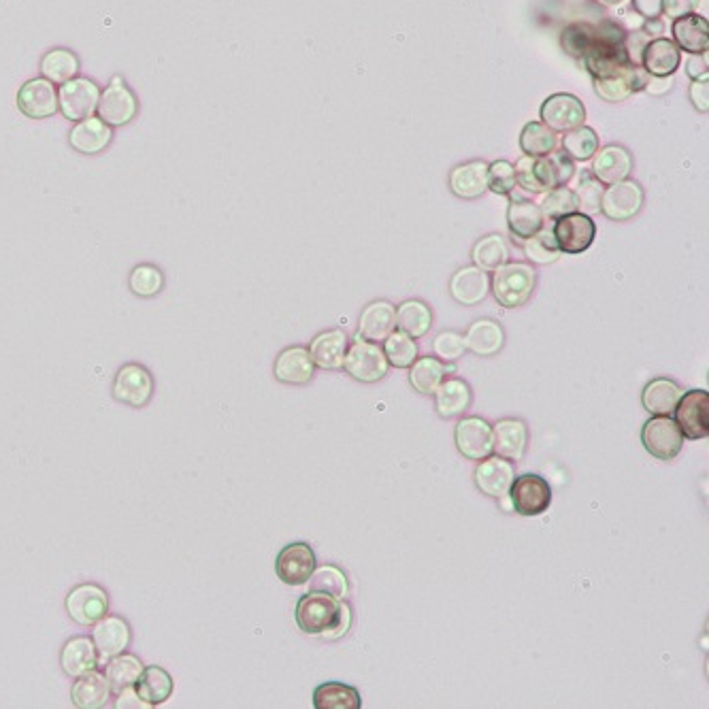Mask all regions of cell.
I'll return each instance as SVG.
<instances>
[{
  "mask_svg": "<svg viewBox=\"0 0 709 709\" xmlns=\"http://www.w3.org/2000/svg\"><path fill=\"white\" fill-rule=\"evenodd\" d=\"M296 624L305 635L341 639L352 629V607L345 599H335L326 592L309 590L296 603Z\"/></svg>",
  "mask_w": 709,
  "mask_h": 709,
  "instance_id": "cell-1",
  "label": "cell"
},
{
  "mask_svg": "<svg viewBox=\"0 0 709 709\" xmlns=\"http://www.w3.org/2000/svg\"><path fill=\"white\" fill-rule=\"evenodd\" d=\"M516 184L531 194H546L554 188L567 186L575 175V164L565 152H550L548 156H522L516 164Z\"/></svg>",
  "mask_w": 709,
  "mask_h": 709,
  "instance_id": "cell-2",
  "label": "cell"
},
{
  "mask_svg": "<svg viewBox=\"0 0 709 709\" xmlns=\"http://www.w3.org/2000/svg\"><path fill=\"white\" fill-rule=\"evenodd\" d=\"M582 60L595 79L618 75L633 64L629 60V52H626V32L616 22L599 24L595 41H592Z\"/></svg>",
  "mask_w": 709,
  "mask_h": 709,
  "instance_id": "cell-3",
  "label": "cell"
},
{
  "mask_svg": "<svg viewBox=\"0 0 709 709\" xmlns=\"http://www.w3.org/2000/svg\"><path fill=\"white\" fill-rule=\"evenodd\" d=\"M535 286L537 271L531 262H505L490 277V292L505 309L522 307L533 296Z\"/></svg>",
  "mask_w": 709,
  "mask_h": 709,
  "instance_id": "cell-4",
  "label": "cell"
},
{
  "mask_svg": "<svg viewBox=\"0 0 709 709\" xmlns=\"http://www.w3.org/2000/svg\"><path fill=\"white\" fill-rule=\"evenodd\" d=\"M343 369L360 384H375L382 382L388 375L390 362L382 345L356 337V341L348 348V354H345Z\"/></svg>",
  "mask_w": 709,
  "mask_h": 709,
  "instance_id": "cell-5",
  "label": "cell"
},
{
  "mask_svg": "<svg viewBox=\"0 0 709 709\" xmlns=\"http://www.w3.org/2000/svg\"><path fill=\"white\" fill-rule=\"evenodd\" d=\"M509 501L518 516L531 518L546 514L552 505V486L537 473L516 475L509 488Z\"/></svg>",
  "mask_w": 709,
  "mask_h": 709,
  "instance_id": "cell-6",
  "label": "cell"
},
{
  "mask_svg": "<svg viewBox=\"0 0 709 709\" xmlns=\"http://www.w3.org/2000/svg\"><path fill=\"white\" fill-rule=\"evenodd\" d=\"M98 98H101V88L94 79L73 77L58 88V111L71 122L86 120L96 113Z\"/></svg>",
  "mask_w": 709,
  "mask_h": 709,
  "instance_id": "cell-7",
  "label": "cell"
},
{
  "mask_svg": "<svg viewBox=\"0 0 709 709\" xmlns=\"http://www.w3.org/2000/svg\"><path fill=\"white\" fill-rule=\"evenodd\" d=\"M641 443L658 460H673L684 448V435L671 416H652L641 428Z\"/></svg>",
  "mask_w": 709,
  "mask_h": 709,
  "instance_id": "cell-8",
  "label": "cell"
},
{
  "mask_svg": "<svg viewBox=\"0 0 709 709\" xmlns=\"http://www.w3.org/2000/svg\"><path fill=\"white\" fill-rule=\"evenodd\" d=\"M111 392L115 401L143 409L154 397V377L139 362H128L115 373Z\"/></svg>",
  "mask_w": 709,
  "mask_h": 709,
  "instance_id": "cell-9",
  "label": "cell"
},
{
  "mask_svg": "<svg viewBox=\"0 0 709 709\" xmlns=\"http://www.w3.org/2000/svg\"><path fill=\"white\" fill-rule=\"evenodd\" d=\"M96 113L111 128H120L137 118L139 101L135 92L124 84L122 77H113L109 88L101 92V98H98Z\"/></svg>",
  "mask_w": 709,
  "mask_h": 709,
  "instance_id": "cell-10",
  "label": "cell"
},
{
  "mask_svg": "<svg viewBox=\"0 0 709 709\" xmlns=\"http://www.w3.org/2000/svg\"><path fill=\"white\" fill-rule=\"evenodd\" d=\"M554 239L560 254H582L597 239V224L582 211L567 213V216L554 220Z\"/></svg>",
  "mask_w": 709,
  "mask_h": 709,
  "instance_id": "cell-11",
  "label": "cell"
},
{
  "mask_svg": "<svg viewBox=\"0 0 709 709\" xmlns=\"http://www.w3.org/2000/svg\"><path fill=\"white\" fill-rule=\"evenodd\" d=\"M64 607H67V614L73 622L92 626L109 614V595L103 586L84 582L69 592L67 599H64Z\"/></svg>",
  "mask_w": 709,
  "mask_h": 709,
  "instance_id": "cell-12",
  "label": "cell"
},
{
  "mask_svg": "<svg viewBox=\"0 0 709 709\" xmlns=\"http://www.w3.org/2000/svg\"><path fill=\"white\" fill-rule=\"evenodd\" d=\"M643 201H646V194L637 181L624 179L603 190L601 213L614 222H629L641 211Z\"/></svg>",
  "mask_w": 709,
  "mask_h": 709,
  "instance_id": "cell-13",
  "label": "cell"
},
{
  "mask_svg": "<svg viewBox=\"0 0 709 709\" xmlns=\"http://www.w3.org/2000/svg\"><path fill=\"white\" fill-rule=\"evenodd\" d=\"M673 414L686 439L699 441L709 435V394L705 390L684 392Z\"/></svg>",
  "mask_w": 709,
  "mask_h": 709,
  "instance_id": "cell-14",
  "label": "cell"
},
{
  "mask_svg": "<svg viewBox=\"0 0 709 709\" xmlns=\"http://www.w3.org/2000/svg\"><path fill=\"white\" fill-rule=\"evenodd\" d=\"M541 122L552 128L554 133H569L577 126H584L586 107L573 94H552L541 105Z\"/></svg>",
  "mask_w": 709,
  "mask_h": 709,
  "instance_id": "cell-15",
  "label": "cell"
},
{
  "mask_svg": "<svg viewBox=\"0 0 709 709\" xmlns=\"http://www.w3.org/2000/svg\"><path fill=\"white\" fill-rule=\"evenodd\" d=\"M516 477V463L505 460L501 456H488L484 460H477V467L473 471V480L477 490L490 499H503L509 494L511 482Z\"/></svg>",
  "mask_w": 709,
  "mask_h": 709,
  "instance_id": "cell-16",
  "label": "cell"
},
{
  "mask_svg": "<svg viewBox=\"0 0 709 709\" xmlns=\"http://www.w3.org/2000/svg\"><path fill=\"white\" fill-rule=\"evenodd\" d=\"M316 569V552L305 541H296L277 554L275 573L288 586H303Z\"/></svg>",
  "mask_w": 709,
  "mask_h": 709,
  "instance_id": "cell-17",
  "label": "cell"
},
{
  "mask_svg": "<svg viewBox=\"0 0 709 709\" xmlns=\"http://www.w3.org/2000/svg\"><path fill=\"white\" fill-rule=\"evenodd\" d=\"M456 450L467 460H484L492 452V424L480 416H467L454 428Z\"/></svg>",
  "mask_w": 709,
  "mask_h": 709,
  "instance_id": "cell-18",
  "label": "cell"
},
{
  "mask_svg": "<svg viewBox=\"0 0 709 709\" xmlns=\"http://www.w3.org/2000/svg\"><path fill=\"white\" fill-rule=\"evenodd\" d=\"M15 101H18V109L30 120H47L58 113V90L45 77L28 79Z\"/></svg>",
  "mask_w": 709,
  "mask_h": 709,
  "instance_id": "cell-19",
  "label": "cell"
},
{
  "mask_svg": "<svg viewBox=\"0 0 709 709\" xmlns=\"http://www.w3.org/2000/svg\"><path fill=\"white\" fill-rule=\"evenodd\" d=\"M92 641L101 656V663L109 661L111 656H118L130 648L133 631L122 616L107 614L92 624Z\"/></svg>",
  "mask_w": 709,
  "mask_h": 709,
  "instance_id": "cell-20",
  "label": "cell"
},
{
  "mask_svg": "<svg viewBox=\"0 0 709 709\" xmlns=\"http://www.w3.org/2000/svg\"><path fill=\"white\" fill-rule=\"evenodd\" d=\"M529 448V426L520 418H503L492 424V452L518 463Z\"/></svg>",
  "mask_w": 709,
  "mask_h": 709,
  "instance_id": "cell-21",
  "label": "cell"
},
{
  "mask_svg": "<svg viewBox=\"0 0 709 709\" xmlns=\"http://www.w3.org/2000/svg\"><path fill=\"white\" fill-rule=\"evenodd\" d=\"M273 373L277 382L290 386H305L311 382L313 375H316V365H313L307 348H303V345H292V348L279 352V356L275 358Z\"/></svg>",
  "mask_w": 709,
  "mask_h": 709,
  "instance_id": "cell-22",
  "label": "cell"
},
{
  "mask_svg": "<svg viewBox=\"0 0 709 709\" xmlns=\"http://www.w3.org/2000/svg\"><path fill=\"white\" fill-rule=\"evenodd\" d=\"M592 175L603 186H614L633 173V154L622 145H607L592 156Z\"/></svg>",
  "mask_w": 709,
  "mask_h": 709,
  "instance_id": "cell-23",
  "label": "cell"
},
{
  "mask_svg": "<svg viewBox=\"0 0 709 709\" xmlns=\"http://www.w3.org/2000/svg\"><path fill=\"white\" fill-rule=\"evenodd\" d=\"M60 667L71 680L101 667V656H98L92 637L77 635L64 643L60 650Z\"/></svg>",
  "mask_w": 709,
  "mask_h": 709,
  "instance_id": "cell-24",
  "label": "cell"
},
{
  "mask_svg": "<svg viewBox=\"0 0 709 709\" xmlns=\"http://www.w3.org/2000/svg\"><path fill=\"white\" fill-rule=\"evenodd\" d=\"M350 339L341 328H331V331H324L320 335L313 337L309 343V356L313 360V365L324 371H337L343 369L345 354H348Z\"/></svg>",
  "mask_w": 709,
  "mask_h": 709,
  "instance_id": "cell-25",
  "label": "cell"
},
{
  "mask_svg": "<svg viewBox=\"0 0 709 709\" xmlns=\"http://www.w3.org/2000/svg\"><path fill=\"white\" fill-rule=\"evenodd\" d=\"M113 139V128L105 124L98 115H90L86 120L75 122L69 133V143L77 154L96 156L105 152Z\"/></svg>",
  "mask_w": 709,
  "mask_h": 709,
  "instance_id": "cell-26",
  "label": "cell"
},
{
  "mask_svg": "<svg viewBox=\"0 0 709 709\" xmlns=\"http://www.w3.org/2000/svg\"><path fill=\"white\" fill-rule=\"evenodd\" d=\"M452 299L463 307H475L490 294V277L486 271L473 267L458 269L450 279Z\"/></svg>",
  "mask_w": 709,
  "mask_h": 709,
  "instance_id": "cell-27",
  "label": "cell"
},
{
  "mask_svg": "<svg viewBox=\"0 0 709 709\" xmlns=\"http://www.w3.org/2000/svg\"><path fill=\"white\" fill-rule=\"evenodd\" d=\"M397 328V307L390 301H373L360 313L358 337L382 343Z\"/></svg>",
  "mask_w": 709,
  "mask_h": 709,
  "instance_id": "cell-28",
  "label": "cell"
},
{
  "mask_svg": "<svg viewBox=\"0 0 709 709\" xmlns=\"http://www.w3.org/2000/svg\"><path fill=\"white\" fill-rule=\"evenodd\" d=\"M450 190L458 199L473 201L488 190V164L484 160L463 162L450 173Z\"/></svg>",
  "mask_w": 709,
  "mask_h": 709,
  "instance_id": "cell-29",
  "label": "cell"
},
{
  "mask_svg": "<svg viewBox=\"0 0 709 709\" xmlns=\"http://www.w3.org/2000/svg\"><path fill=\"white\" fill-rule=\"evenodd\" d=\"M133 690L147 707H156L167 703L173 697L175 680L167 669H162L158 665L143 667L137 682L133 684Z\"/></svg>",
  "mask_w": 709,
  "mask_h": 709,
  "instance_id": "cell-30",
  "label": "cell"
},
{
  "mask_svg": "<svg viewBox=\"0 0 709 709\" xmlns=\"http://www.w3.org/2000/svg\"><path fill=\"white\" fill-rule=\"evenodd\" d=\"M684 394L682 386L669 377H654L641 392V405L650 416H671Z\"/></svg>",
  "mask_w": 709,
  "mask_h": 709,
  "instance_id": "cell-31",
  "label": "cell"
},
{
  "mask_svg": "<svg viewBox=\"0 0 709 709\" xmlns=\"http://www.w3.org/2000/svg\"><path fill=\"white\" fill-rule=\"evenodd\" d=\"M111 684L98 669L79 675L71 688V701L79 709H101L111 699Z\"/></svg>",
  "mask_w": 709,
  "mask_h": 709,
  "instance_id": "cell-32",
  "label": "cell"
},
{
  "mask_svg": "<svg viewBox=\"0 0 709 709\" xmlns=\"http://www.w3.org/2000/svg\"><path fill=\"white\" fill-rule=\"evenodd\" d=\"M471 401H473V392L465 379H460V377L443 379L439 388L435 390L437 414L445 420L463 416L465 411L471 407Z\"/></svg>",
  "mask_w": 709,
  "mask_h": 709,
  "instance_id": "cell-33",
  "label": "cell"
},
{
  "mask_svg": "<svg viewBox=\"0 0 709 709\" xmlns=\"http://www.w3.org/2000/svg\"><path fill=\"white\" fill-rule=\"evenodd\" d=\"M673 43L688 54H707L709 47V24L705 15L688 13L673 20Z\"/></svg>",
  "mask_w": 709,
  "mask_h": 709,
  "instance_id": "cell-34",
  "label": "cell"
},
{
  "mask_svg": "<svg viewBox=\"0 0 709 709\" xmlns=\"http://www.w3.org/2000/svg\"><path fill=\"white\" fill-rule=\"evenodd\" d=\"M682 54L680 47L671 39L648 41L641 52V64L652 77H667L680 69Z\"/></svg>",
  "mask_w": 709,
  "mask_h": 709,
  "instance_id": "cell-35",
  "label": "cell"
},
{
  "mask_svg": "<svg viewBox=\"0 0 709 709\" xmlns=\"http://www.w3.org/2000/svg\"><path fill=\"white\" fill-rule=\"evenodd\" d=\"M467 350L480 358L497 356L505 345V331L497 320H475L465 335Z\"/></svg>",
  "mask_w": 709,
  "mask_h": 709,
  "instance_id": "cell-36",
  "label": "cell"
},
{
  "mask_svg": "<svg viewBox=\"0 0 709 709\" xmlns=\"http://www.w3.org/2000/svg\"><path fill=\"white\" fill-rule=\"evenodd\" d=\"M546 224V218L539 209L537 203L533 201H511L507 209V228L509 235L514 237V241L524 243L526 239H531L537 235L539 230Z\"/></svg>",
  "mask_w": 709,
  "mask_h": 709,
  "instance_id": "cell-37",
  "label": "cell"
},
{
  "mask_svg": "<svg viewBox=\"0 0 709 709\" xmlns=\"http://www.w3.org/2000/svg\"><path fill=\"white\" fill-rule=\"evenodd\" d=\"M433 326V311L424 301L409 299L397 307V328L411 339H422Z\"/></svg>",
  "mask_w": 709,
  "mask_h": 709,
  "instance_id": "cell-38",
  "label": "cell"
},
{
  "mask_svg": "<svg viewBox=\"0 0 709 709\" xmlns=\"http://www.w3.org/2000/svg\"><path fill=\"white\" fill-rule=\"evenodd\" d=\"M448 371L450 369L445 367V362H441L439 358H416L414 365L409 367V384L418 394L431 397L445 379V375H448Z\"/></svg>",
  "mask_w": 709,
  "mask_h": 709,
  "instance_id": "cell-39",
  "label": "cell"
},
{
  "mask_svg": "<svg viewBox=\"0 0 709 709\" xmlns=\"http://www.w3.org/2000/svg\"><path fill=\"white\" fill-rule=\"evenodd\" d=\"M316 709H360L362 699L354 686L343 682H324L313 692Z\"/></svg>",
  "mask_w": 709,
  "mask_h": 709,
  "instance_id": "cell-40",
  "label": "cell"
},
{
  "mask_svg": "<svg viewBox=\"0 0 709 709\" xmlns=\"http://www.w3.org/2000/svg\"><path fill=\"white\" fill-rule=\"evenodd\" d=\"M79 73V58L67 47H54L41 58V77L54 86L64 84Z\"/></svg>",
  "mask_w": 709,
  "mask_h": 709,
  "instance_id": "cell-41",
  "label": "cell"
},
{
  "mask_svg": "<svg viewBox=\"0 0 709 709\" xmlns=\"http://www.w3.org/2000/svg\"><path fill=\"white\" fill-rule=\"evenodd\" d=\"M141 671H143L141 658L135 654H128V652L111 656L109 661H105V675L111 684L113 695H118L120 690L133 686L141 675Z\"/></svg>",
  "mask_w": 709,
  "mask_h": 709,
  "instance_id": "cell-42",
  "label": "cell"
},
{
  "mask_svg": "<svg viewBox=\"0 0 709 709\" xmlns=\"http://www.w3.org/2000/svg\"><path fill=\"white\" fill-rule=\"evenodd\" d=\"M471 258L477 269L492 273L509 262V245L501 235H488L473 245Z\"/></svg>",
  "mask_w": 709,
  "mask_h": 709,
  "instance_id": "cell-43",
  "label": "cell"
},
{
  "mask_svg": "<svg viewBox=\"0 0 709 709\" xmlns=\"http://www.w3.org/2000/svg\"><path fill=\"white\" fill-rule=\"evenodd\" d=\"M558 147V133L543 122H529L520 133V150L526 156H548Z\"/></svg>",
  "mask_w": 709,
  "mask_h": 709,
  "instance_id": "cell-44",
  "label": "cell"
},
{
  "mask_svg": "<svg viewBox=\"0 0 709 709\" xmlns=\"http://www.w3.org/2000/svg\"><path fill=\"white\" fill-rule=\"evenodd\" d=\"M309 590L316 592H326V595H331L335 599H345L350 595V580L345 571H341L335 565H322L313 569L311 577H309Z\"/></svg>",
  "mask_w": 709,
  "mask_h": 709,
  "instance_id": "cell-45",
  "label": "cell"
},
{
  "mask_svg": "<svg viewBox=\"0 0 709 709\" xmlns=\"http://www.w3.org/2000/svg\"><path fill=\"white\" fill-rule=\"evenodd\" d=\"M635 69L637 64H629L624 71L612 77L595 79L597 94L607 103H622L635 92Z\"/></svg>",
  "mask_w": 709,
  "mask_h": 709,
  "instance_id": "cell-46",
  "label": "cell"
},
{
  "mask_svg": "<svg viewBox=\"0 0 709 709\" xmlns=\"http://www.w3.org/2000/svg\"><path fill=\"white\" fill-rule=\"evenodd\" d=\"M563 152L571 158V160H592L599 152V135L592 130L590 126H577L569 133H565L563 137Z\"/></svg>",
  "mask_w": 709,
  "mask_h": 709,
  "instance_id": "cell-47",
  "label": "cell"
},
{
  "mask_svg": "<svg viewBox=\"0 0 709 709\" xmlns=\"http://www.w3.org/2000/svg\"><path fill=\"white\" fill-rule=\"evenodd\" d=\"M384 354L394 369H409L418 358V343L401 331H392L384 339Z\"/></svg>",
  "mask_w": 709,
  "mask_h": 709,
  "instance_id": "cell-48",
  "label": "cell"
},
{
  "mask_svg": "<svg viewBox=\"0 0 709 709\" xmlns=\"http://www.w3.org/2000/svg\"><path fill=\"white\" fill-rule=\"evenodd\" d=\"M522 247L526 258H529V262H533V265H554V262L560 258V250L556 245L552 228H541L537 235L526 239Z\"/></svg>",
  "mask_w": 709,
  "mask_h": 709,
  "instance_id": "cell-49",
  "label": "cell"
},
{
  "mask_svg": "<svg viewBox=\"0 0 709 709\" xmlns=\"http://www.w3.org/2000/svg\"><path fill=\"white\" fill-rule=\"evenodd\" d=\"M595 35H597V26H592L588 22H575L563 30V35H560V45H563V49L571 58L582 60L590 49L592 41H595Z\"/></svg>",
  "mask_w": 709,
  "mask_h": 709,
  "instance_id": "cell-50",
  "label": "cell"
},
{
  "mask_svg": "<svg viewBox=\"0 0 709 709\" xmlns=\"http://www.w3.org/2000/svg\"><path fill=\"white\" fill-rule=\"evenodd\" d=\"M128 286L133 290V294L141 296V299H152V296L162 292L164 275L156 265L145 262V265H137L133 271H130Z\"/></svg>",
  "mask_w": 709,
  "mask_h": 709,
  "instance_id": "cell-51",
  "label": "cell"
},
{
  "mask_svg": "<svg viewBox=\"0 0 709 709\" xmlns=\"http://www.w3.org/2000/svg\"><path fill=\"white\" fill-rule=\"evenodd\" d=\"M539 209H541L543 218H546V220H558V218L567 216V213L580 211V209H577L575 192L569 190V188H565V186L554 188V190L543 194V199H541V203H539Z\"/></svg>",
  "mask_w": 709,
  "mask_h": 709,
  "instance_id": "cell-52",
  "label": "cell"
},
{
  "mask_svg": "<svg viewBox=\"0 0 709 709\" xmlns=\"http://www.w3.org/2000/svg\"><path fill=\"white\" fill-rule=\"evenodd\" d=\"M575 199H577V209L586 216H592V213L601 211V199H603V184L601 181L592 175V173H584L580 177V186H577Z\"/></svg>",
  "mask_w": 709,
  "mask_h": 709,
  "instance_id": "cell-53",
  "label": "cell"
},
{
  "mask_svg": "<svg viewBox=\"0 0 709 709\" xmlns=\"http://www.w3.org/2000/svg\"><path fill=\"white\" fill-rule=\"evenodd\" d=\"M518 188L516 184V171L514 164L507 160H497L488 164V190H492L494 194H514V190Z\"/></svg>",
  "mask_w": 709,
  "mask_h": 709,
  "instance_id": "cell-54",
  "label": "cell"
},
{
  "mask_svg": "<svg viewBox=\"0 0 709 709\" xmlns=\"http://www.w3.org/2000/svg\"><path fill=\"white\" fill-rule=\"evenodd\" d=\"M433 352L435 358H439L441 362H456L467 352L465 337L456 331H443L433 341Z\"/></svg>",
  "mask_w": 709,
  "mask_h": 709,
  "instance_id": "cell-55",
  "label": "cell"
},
{
  "mask_svg": "<svg viewBox=\"0 0 709 709\" xmlns=\"http://www.w3.org/2000/svg\"><path fill=\"white\" fill-rule=\"evenodd\" d=\"M699 0H663V13L671 20H678L697 9Z\"/></svg>",
  "mask_w": 709,
  "mask_h": 709,
  "instance_id": "cell-56",
  "label": "cell"
},
{
  "mask_svg": "<svg viewBox=\"0 0 709 709\" xmlns=\"http://www.w3.org/2000/svg\"><path fill=\"white\" fill-rule=\"evenodd\" d=\"M690 101H692V105L697 107V111L707 113V109H709V84L707 81H692Z\"/></svg>",
  "mask_w": 709,
  "mask_h": 709,
  "instance_id": "cell-57",
  "label": "cell"
},
{
  "mask_svg": "<svg viewBox=\"0 0 709 709\" xmlns=\"http://www.w3.org/2000/svg\"><path fill=\"white\" fill-rule=\"evenodd\" d=\"M688 75L695 81H707V54H690L688 62H686Z\"/></svg>",
  "mask_w": 709,
  "mask_h": 709,
  "instance_id": "cell-58",
  "label": "cell"
},
{
  "mask_svg": "<svg viewBox=\"0 0 709 709\" xmlns=\"http://www.w3.org/2000/svg\"><path fill=\"white\" fill-rule=\"evenodd\" d=\"M633 7L641 15V18L654 20V18H661L663 0H633Z\"/></svg>",
  "mask_w": 709,
  "mask_h": 709,
  "instance_id": "cell-59",
  "label": "cell"
},
{
  "mask_svg": "<svg viewBox=\"0 0 709 709\" xmlns=\"http://www.w3.org/2000/svg\"><path fill=\"white\" fill-rule=\"evenodd\" d=\"M115 707H147V705L137 697L133 686H128L118 692V701H115Z\"/></svg>",
  "mask_w": 709,
  "mask_h": 709,
  "instance_id": "cell-60",
  "label": "cell"
},
{
  "mask_svg": "<svg viewBox=\"0 0 709 709\" xmlns=\"http://www.w3.org/2000/svg\"><path fill=\"white\" fill-rule=\"evenodd\" d=\"M671 88H673V75H667V77H652L650 75L646 92L658 96V94H667Z\"/></svg>",
  "mask_w": 709,
  "mask_h": 709,
  "instance_id": "cell-61",
  "label": "cell"
},
{
  "mask_svg": "<svg viewBox=\"0 0 709 709\" xmlns=\"http://www.w3.org/2000/svg\"><path fill=\"white\" fill-rule=\"evenodd\" d=\"M601 3H603V5H622L624 0H601Z\"/></svg>",
  "mask_w": 709,
  "mask_h": 709,
  "instance_id": "cell-62",
  "label": "cell"
}]
</instances>
